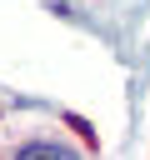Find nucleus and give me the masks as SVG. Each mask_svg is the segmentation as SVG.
I'll use <instances>...</instances> for the list:
<instances>
[{"label":"nucleus","instance_id":"obj_1","mask_svg":"<svg viewBox=\"0 0 150 160\" xmlns=\"http://www.w3.org/2000/svg\"><path fill=\"white\" fill-rule=\"evenodd\" d=\"M20 155H50V160H65L70 150H60V145H25Z\"/></svg>","mask_w":150,"mask_h":160}]
</instances>
